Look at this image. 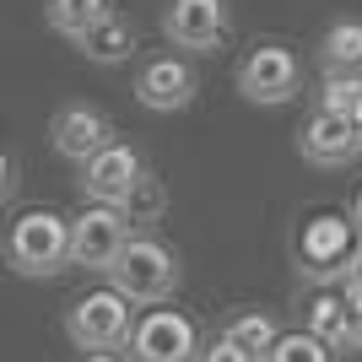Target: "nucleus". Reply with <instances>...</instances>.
Returning a JSON list of instances; mask_svg holds the SVG:
<instances>
[{"instance_id":"1","label":"nucleus","mask_w":362,"mask_h":362,"mask_svg":"<svg viewBox=\"0 0 362 362\" xmlns=\"http://www.w3.org/2000/svg\"><path fill=\"white\" fill-rule=\"evenodd\" d=\"M103 276H108V292H119L124 303H168L184 281V265L157 233H130V243L114 255V265Z\"/></svg>"},{"instance_id":"2","label":"nucleus","mask_w":362,"mask_h":362,"mask_svg":"<svg viewBox=\"0 0 362 362\" xmlns=\"http://www.w3.org/2000/svg\"><path fill=\"white\" fill-rule=\"evenodd\" d=\"M6 265L28 281H49L71 265V216L33 206L6 227Z\"/></svg>"},{"instance_id":"3","label":"nucleus","mask_w":362,"mask_h":362,"mask_svg":"<svg viewBox=\"0 0 362 362\" xmlns=\"http://www.w3.org/2000/svg\"><path fill=\"white\" fill-rule=\"evenodd\" d=\"M130 325H136V308L108 287L81 292V298L65 308V335H71L76 351H119Z\"/></svg>"},{"instance_id":"4","label":"nucleus","mask_w":362,"mask_h":362,"mask_svg":"<svg viewBox=\"0 0 362 362\" xmlns=\"http://www.w3.org/2000/svg\"><path fill=\"white\" fill-rule=\"evenodd\" d=\"M130 362H195L200 357V325L184 308H146L124 335Z\"/></svg>"},{"instance_id":"5","label":"nucleus","mask_w":362,"mask_h":362,"mask_svg":"<svg viewBox=\"0 0 362 362\" xmlns=\"http://www.w3.org/2000/svg\"><path fill=\"white\" fill-rule=\"evenodd\" d=\"M238 98L243 103H259V108H276V103H292L303 87V65L287 44H255L249 54L238 60Z\"/></svg>"},{"instance_id":"6","label":"nucleus","mask_w":362,"mask_h":362,"mask_svg":"<svg viewBox=\"0 0 362 362\" xmlns=\"http://www.w3.org/2000/svg\"><path fill=\"white\" fill-rule=\"evenodd\" d=\"M146 173H151V168H146V157H141L136 146L108 141L98 157L81 163V179H76V184H81V200H87V206H114V211H124Z\"/></svg>"},{"instance_id":"7","label":"nucleus","mask_w":362,"mask_h":362,"mask_svg":"<svg viewBox=\"0 0 362 362\" xmlns=\"http://www.w3.org/2000/svg\"><path fill=\"white\" fill-rule=\"evenodd\" d=\"M233 33L227 0H168L163 6V38L184 54H216Z\"/></svg>"},{"instance_id":"8","label":"nucleus","mask_w":362,"mask_h":362,"mask_svg":"<svg viewBox=\"0 0 362 362\" xmlns=\"http://www.w3.org/2000/svg\"><path fill=\"white\" fill-rule=\"evenodd\" d=\"M124 243H130V222L114 206H81L71 216V265L81 271H108Z\"/></svg>"},{"instance_id":"9","label":"nucleus","mask_w":362,"mask_h":362,"mask_svg":"<svg viewBox=\"0 0 362 362\" xmlns=\"http://www.w3.org/2000/svg\"><path fill=\"white\" fill-rule=\"evenodd\" d=\"M200 76L184 54H151L136 71V103L151 108V114H179V108L195 103Z\"/></svg>"},{"instance_id":"10","label":"nucleus","mask_w":362,"mask_h":362,"mask_svg":"<svg viewBox=\"0 0 362 362\" xmlns=\"http://www.w3.org/2000/svg\"><path fill=\"white\" fill-rule=\"evenodd\" d=\"M49 141H54L60 157H71V163L81 168L87 157H98V151L114 141V119L92 103H65V108H54V119H49Z\"/></svg>"},{"instance_id":"11","label":"nucleus","mask_w":362,"mask_h":362,"mask_svg":"<svg viewBox=\"0 0 362 362\" xmlns=\"http://www.w3.org/2000/svg\"><path fill=\"white\" fill-rule=\"evenodd\" d=\"M351 227L346 216H314V222L303 227V249H298V271L314 281V287H335L341 281V265H346V238Z\"/></svg>"},{"instance_id":"12","label":"nucleus","mask_w":362,"mask_h":362,"mask_svg":"<svg viewBox=\"0 0 362 362\" xmlns=\"http://www.w3.org/2000/svg\"><path fill=\"white\" fill-rule=\"evenodd\" d=\"M298 151H303V163H314V168H346L351 157H357L351 119L314 108V114L303 119V130H298Z\"/></svg>"},{"instance_id":"13","label":"nucleus","mask_w":362,"mask_h":362,"mask_svg":"<svg viewBox=\"0 0 362 362\" xmlns=\"http://www.w3.org/2000/svg\"><path fill=\"white\" fill-rule=\"evenodd\" d=\"M76 49H81L92 65H124L136 54V22L124 11H108L103 22H92V28L76 38Z\"/></svg>"},{"instance_id":"14","label":"nucleus","mask_w":362,"mask_h":362,"mask_svg":"<svg viewBox=\"0 0 362 362\" xmlns=\"http://www.w3.org/2000/svg\"><path fill=\"white\" fill-rule=\"evenodd\" d=\"M303 330L314 335V341H325V346L341 357V351H351V319H346V298L335 287H319L314 303H308V325Z\"/></svg>"},{"instance_id":"15","label":"nucleus","mask_w":362,"mask_h":362,"mask_svg":"<svg viewBox=\"0 0 362 362\" xmlns=\"http://www.w3.org/2000/svg\"><path fill=\"white\" fill-rule=\"evenodd\" d=\"M222 335H227L238 351H249L255 362H265V351L276 346L281 325H276V314H265V308H238V314L222 325Z\"/></svg>"},{"instance_id":"16","label":"nucleus","mask_w":362,"mask_h":362,"mask_svg":"<svg viewBox=\"0 0 362 362\" xmlns=\"http://www.w3.org/2000/svg\"><path fill=\"white\" fill-rule=\"evenodd\" d=\"M114 11V6H108V0H49L44 6V16H49V28L60 33V38H81V33L92 28V22H103V16Z\"/></svg>"},{"instance_id":"17","label":"nucleus","mask_w":362,"mask_h":362,"mask_svg":"<svg viewBox=\"0 0 362 362\" xmlns=\"http://www.w3.org/2000/svg\"><path fill=\"white\" fill-rule=\"evenodd\" d=\"M319 60L325 71H362V22H335L319 38Z\"/></svg>"},{"instance_id":"18","label":"nucleus","mask_w":362,"mask_h":362,"mask_svg":"<svg viewBox=\"0 0 362 362\" xmlns=\"http://www.w3.org/2000/svg\"><path fill=\"white\" fill-rule=\"evenodd\" d=\"M357 103H362V71H325V81H319V108L351 119Z\"/></svg>"},{"instance_id":"19","label":"nucleus","mask_w":362,"mask_h":362,"mask_svg":"<svg viewBox=\"0 0 362 362\" xmlns=\"http://www.w3.org/2000/svg\"><path fill=\"white\" fill-rule=\"evenodd\" d=\"M265 362H335V351L325 341H314L308 330H281L276 346L265 351Z\"/></svg>"},{"instance_id":"20","label":"nucleus","mask_w":362,"mask_h":362,"mask_svg":"<svg viewBox=\"0 0 362 362\" xmlns=\"http://www.w3.org/2000/svg\"><path fill=\"white\" fill-rule=\"evenodd\" d=\"M163 206H168L163 184L146 173V179H141V189L130 195V206H124V222H130V227H136V222H157V216H163Z\"/></svg>"},{"instance_id":"21","label":"nucleus","mask_w":362,"mask_h":362,"mask_svg":"<svg viewBox=\"0 0 362 362\" xmlns=\"http://www.w3.org/2000/svg\"><path fill=\"white\" fill-rule=\"evenodd\" d=\"M335 287H341V298H357L362 292V238L346 249V265H341V281H335Z\"/></svg>"},{"instance_id":"22","label":"nucleus","mask_w":362,"mask_h":362,"mask_svg":"<svg viewBox=\"0 0 362 362\" xmlns=\"http://www.w3.org/2000/svg\"><path fill=\"white\" fill-rule=\"evenodd\" d=\"M195 362H255L249 351H238L227 335H216V341H200V357Z\"/></svg>"},{"instance_id":"23","label":"nucleus","mask_w":362,"mask_h":362,"mask_svg":"<svg viewBox=\"0 0 362 362\" xmlns=\"http://www.w3.org/2000/svg\"><path fill=\"white\" fill-rule=\"evenodd\" d=\"M16 195V163H11V151L0 146V206Z\"/></svg>"},{"instance_id":"24","label":"nucleus","mask_w":362,"mask_h":362,"mask_svg":"<svg viewBox=\"0 0 362 362\" xmlns=\"http://www.w3.org/2000/svg\"><path fill=\"white\" fill-rule=\"evenodd\" d=\"M346 319H351V351H362V292L346 298Z\"/></svg>"},{"instance_id":"25","label":"nucleus","mask_w":362,"mask_h":362,"mask_svg":"<svg viewBox=\"0 0 362 362\" xmlns=\"http://www.w3.org/2000/svg\"><path fill=\"white\" fill-rule=\"evenodd\" d=\"M346 227L362 238V189H357V200H351V211H346Z\"/></svg>"},{"instance_id":"26","label":"nucleus","mask_w":362,"mask_h":362,"mask_svg":"<svg viewBox=\"0 0 362 362\" xmlns=\"http://www.w3.org/2000/svg\"><path fill=\"white\" fill-rule=\"evenodd\" d=\"M81 362H124L119 351H81Z\"/></svg>"},{"instance_id":"27","label":"nucleus","mask_w":362,"mask_h":362,"mask_svg":"<svg viewBox=\"0 0 362 362\" xmlns=\"http://www.w3.org/2000/svg\"><path fill=\"white\" fill-rule=\"evenodd\" d=\"M351 141H357V157H362V103H357V114H351Z\"/></svg>"}]
</instances>
